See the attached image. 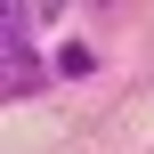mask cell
<instances>
[{
    "label": "cell",
    "mask_w": 154,
    "mask_h": 154,
    "mask_svg": "<svg viewBox=\"0 0 154 154\" xmlns=\"http://www.w3.org/2000/svg\"><path fill=\"white\" fill-rule=\"evenodd\" d=\"M41 49H32V8H0V97L41 89Z\"/></svg>",
    "instance_id": "obj_1"
}]
</instances>
